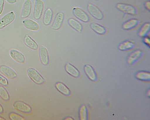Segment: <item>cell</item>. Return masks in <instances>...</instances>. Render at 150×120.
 I'll return each instance as SVG.
<instances>
[{"label": "cell", "instance_id": "6da1fadb", "mask_svg": "<svg viewBox=\"0 0 150 120\" xmlns=\"http://www.w3.org/2000/svg\"><path fill=\"white\" fill-rule=\"evenodd\" d=\"M27 73L30 78L36 84L42 85V84H43L45 82V80L44 78L39 73V72L35 69L28 68Z\"/></svg>", "mask_w": 150, "mask_h": 120}, {"label": "cell", "instance_id": "7a4b0ae2", "mask_svg": "<svg viewBox=\"0 0 150 120\" xmlns=\"http://www.w3.org/2000/svg\"><path fill=\"white\" fill-rule=\"evenodd\" d=\"M116 7L119 10L124 12L125 13L132 15H136L137 13V10L136 9V8L129 4L118 3L117 4Z\"/></svg>", "mask_w": 150, "mask_h": 120}, {"label": "cell", "instance_id": "3957f363", "mask_svg": "<svg viewBox=\"0 0 150 120\" xmlns=\"http://www.w3.org/2000/svg\"><path fill=\"white\" fill-rule=\"evenodd\" d=\"M13 107L16 110L22 113L30 114L32 112V109L30 106L21 101H16V102H15Z\"/></svg>", "mask_w": 150, "mask_h": 120}, {"label": "cell", "instance_id": "277c9868", "mask_svg": "<svg viewBox=\"0 0 150 120\" xmlns=\"http://www.w3.org/2000/svg\"><path fill=\"white\" fill-rule=\"evenodd\" d=\"M88 10L89 13L95 19L97 20H102L103 18V14L102 11L97 6L93 4H89L88 6Z\"/></svg>", "mask_w": 150, "mask_h": 120}, {"label": "cell", "instance_id": "5b68a950", "mask_svg": "<svg viewBox=\"0 0 150 120\" xmlns=\"http://www.w3.org/2000/svg\"><path fill=\"white\" fill-rule=\"evenodd\" d=\"M73 13L75 17L84 22H88L90 21V18L88 15L79 7L73 8Z\"/></svg>", "mask_w": 150, "mask_h": 120}, {"label": "cell", "instance_id": "8992f818", "mask_svg": "<svg viewBox=\"0 0 150 120\" xmlns=\"http://www.w3.org/2000/svg\"><path fill=\"white\" fill-rule=\"evenodd\" d=\"M15 19V14L14 12L11 11L0 19V29H2L8 25Z\"/></svg>", "mask_w": 150, "mask_h": 120}, {"label": "cell", "instance_id": "52a82bcc", "mask_svg": "<svg viewBox=\"0 0 150 120\" xmlns=\"http://www.w3.org/2000/svg\"><path fill=\"white\" fill-rule=\"evenodd\" d=\"M44 8V3L42 0H35L34 12V18L35 19L39 20L42 15Z\"/></svg>", "mask_w": 150, "mask_h": 120}, {"label": "cell", "instance_id": "ba28073f", "mask_svg": "<svg viewBox=\"0 0 150 120\" xmlns=\"http://www.w3.org/2000/svg\"><path fill=\"white\" fill-rule=\"evenodd\" d=\"M0 71H1V73L6 77L11 79H15L17 77V74L16 73V71L7 66H2L0 67Z\"/></svg>", "mask_w": 150, "mask_h": 120}, {"label": "cell", "instance_id": "9c48e42d", "mask_svg": "<svg viewBox=\"0 0 150 120\" xmlns=\"http://www.w3.org/2000/svg\"><path fill=\"white\" fill-rule=\"evenodd\" d=\"M10 55L12 59L19 63L23 64L25 63V58L24 55L17 50H11L10 51Z\"/></svg>", "mask_w": 150, "mask_h": 120}, {"label": "cell", "instance_id": "30bf717a", "mask_svg": "<svg viewBox=\"0 0 150 120\" xmlns=\"http://www.w3.org/2000/svg\"><path fill=\"white\" fill-rule=\"evenodd\" d=\"M64 18V15L62 12H59V13H58L55 18L54 21L52 25V28L54 30H59L62 25V22H63Z\"/></svg>", "mask_w": 150, "mask_h": 120}, {"label": "cell", "instance_id": "8fae6325", "mask_svg": "<svg viewBox=\"0 0 150 120\" xmlns=\"http://www.w3.org/2000/svg\"><path fill=\"white\" fill-rule=\"evenodd\" d=\"M39 56L42 63L44 66H47L49 64V54L46 48L44 46H41L39 49Z\"/></svg>", "mask_w": 150, "mask_h": 120}, {"label": "cell", "instance_id": "7c38bea8", "mask_svg": "<svg viewBox=\"0 0 150 120\" xmlns=\"http://www.w3.org/2000/svg\"><path fill=\"white\" fill-rule=\"evenodd\" d=\"M32 8V3L31 0H27V1L24 3L22 10V17L23 18H26L30 15L31 11Z\"/></svg>", "mask_w": 150, "mask_h": 120}, {"label": "cell", "instance_id": "4fadbf2b", "mask_svg": "<svg viewBox=\"0 0 150 120\" xmlns=\"http://www.w3.org/2000/svg\"><path fill=\"white\" fill-rule=\"evenodd\" d=\"M22 23L23 26L30 30L35 31L39 29V26L38 25V23L34 20L30 19H26L24 20L22 22Z\"/></svg>", "mask_w": 150, "mask_h": 120}, {"label": "cell", "instance_id": "5bb4252c", "mask_svg": "<svg viewBox=\"0 0 150 120\" xmlns=\"http://www.w3.org/2000/svg\"><path fill=\"white\" fill-rule=\"evenodd\" d=\"M84 71L91 80L96 81L97 80V75L92 66L90 65H85L84 66Z\"/></svg>", "mask_w": 150, "mask_h": 120}, {"label": "cell", "instance_id": "9a60e30c", "mask_svg": "<svg viewBox=\"0 0 150 120\" xmlns=\"http://www.w3.org/2000/svg\"><path fill=\"white\" fill-rule=\"evenodd\" d=\"M65 70L67 72V73H69L71 76H72L73 77L79 78L80 76L79 71L74 66H73V65H71L70 63H67L66 64Z\"/></svg>", "mask_w": 150, "mask_h": 120}, {"label": "cell", "instance_id": "2e32d148", "mask_svg": "<svg viewBox=\"0 0 150 120\" xmlns=\"http://www.w3.org/2000/svg\"><path fill=\"white\" fill-rule=\"evenodd\" d=\"M142 52L140 50H136L132 52L128 57L127 63L129 64H133L141 56Z\"/></svg>", "mask_w": 150, "mask_h": 120}, {"label": "cell", "instance_id": "e0dca14e", "mask_svg": "<svg viewBox=\"0 0 150 120\" xmlns=\"http://www.w3.org/2000/svg\"><path fill=\"white\" fill-rule=\"evenodd\" d=\"M52 15H53L52 10L50 8H47L45 11L44 16H43V24H45V25H49L52 21Z\"/></svg>", "mask_w": 150, "mask_h": 120}, {"label": "cell", "instance_id": "ac0fdd59", "mask_svg": "<svg viewBox=\"0 0 150 120\" xmlns=\"http://www.w3.org/2000/svg\"><path fill=\"white\" fill-rule=\"evenodd\" d=\"M55 88L57 90L66 96H69L71 94L70 90L64 85V83L61 82H57L55 83Z\"/></svg>", "mask_w": 150, "mask_h": 120}, {"label": "cell", "instance_id": "d6986e66", "mask_svg": "<svg viewBox=\"0 0 150 120\" xmlns=\"http://www.w3.org/2000/svg\"><path fill=\"white\" fill-rule=\"evenodd\" d=\"M90 27L94 32L98 34L102 35L105 34L106 32V30L105 27L96 23H91L90 24Z\"/></svg>", "mask_w": 150, "mask_h": 120}, {"label": "cell", "instance_id": "ffe728a7", "mask_svg": "<svg viewBox=\"0 0 150 120\" xmlns=\"http://www.w3.org/2000/svg\"><path fill=\"white\" fill-rule=\"evenodd\" d=\"M68 23L69 24V25L71 28H73L74 30L77 31L79 32L82 31V25L76 20H75L73 18H70V19H69Z\"/></svg>", "mask_w": 150, "mask_h": 120}, {"label": "cell", "instance_id": "44dd1931", "mask_svg": "<svg viewBox=\"0 0 150 120\" xmlns=\"http://www.w3.org/2000/svg\"><path fill=\"white\" fill-rule=\"evenodd\" d=\"M24 42L27 46L31 48L32 49L37 50L38 49V45H37L36 42L28 35L25 36V37L24 39Z\"/></svg>", "mask_w": 150, "mask_h": 120}, {"label": "cell", "instance_id": "7402d4cb", "mask_svg": "<svg viewBox=\"0 0 150 120\" xmlns=\"http://www.w3.org/2000/svg\"><path fill=\"white\" fill-rule=\"evenodd\" d=\"M139 23V20L137 19H131L126 22L124 23L122 25V28L124 30H130L134 27H135Z\"/></svg>", "mask_w": 150, "mask_h": 120}, {"label": "cell", "instance_id": "603a6c76", "mask_svg": "<svg viewBox=\"0 0 150 120\" xmlns=\"http://www.w3.org/2000/svg\"><path fill=\"white\" fill-rule=\"evenodd\" d=\"M134 46V44H133V43L129 42V41H126V42H124L121 43L119 45L118 48L120 51H128V50H130V49H133Z\"/></svg>", "mask_w": 150, "mask_h": 120}, {"label": "cell", "instance_id": "cb8c5ba5", "mask_svg": "<svg viewBox=\"0 0 150 120\" xmlns=\"http://www.w3.org/2000/svg\"><path fill=\"white\" fill-rule=\"evenodd\" d=\"M136 78L141 80L149 81L150 80V73L146 71H139L136 74Z\"/></svg>", "mask_w": 150, "mask_h": 120}, {"label": "cell", "instance_id": "d4e9b609", "mask_svg": "<svg viewBox=\"0 0 150 120\" xmlns=\"http://www.w3.org/2000/svg\"><path fill=\"white\" fill-rule=\"evenodd\" d=\"M0 97L6 102H8L10 99V96L7 91L2 86H0Z\"/></svg>", "mask_w": 150, "mask_h": 120}, {"label": "cell", "instance_id": "484cf974", "mask_svg": "<svg viewBox=\"0 0 150 120\" xmlns=\"http://www.w3.org/2000/svg\"><path fill=\"white\" fill-rule=\"evenodd\" d=\"M88 112H87V108L85 105H82L79 110V118L81 120H86L87 119V115Z\"/></svg>", "mask_w": 150, "mask_h": 120}, {"label": "cell", "instance_id": "4316f807", "mask_svg": "<svg viewBox=\"0 0 150 120\" xmlns=\"http://www.w3.org/2000/svg\"><path fill=\"white\" fill-rule=\"evenodd\" d=\"M149 27H150L149 23H146L144 24L139 32V35L140 37H144V36L146 35V34H147L148 31L149 30Z\"/></svg>", "mask_w": 150, "mask_h": 120}, {"label": "cell", "instance_id": "83f0119b", "mask_svg": "<svg viewBox=\"0 0 150 120\" xmlns=\"http://www.w3.org/2000/svg\"><path fill=\"white\" fill-rule=\"evenodd\" d=\"M9 118L11 120H24L25 119L24 118L13 112H11L9 114Z\"/></svg>", "mask_w": 150, "mask_h": 120}, {"label": "cell", "instance_id": "f1b7e54d", "mask_svg": "<svg viewBox=\"0 0 150 120\" xmlns=\"http://www.w3.org/2000/svg\"><path fill=\"white\" fill-rule=\"evenodd\" d=\"M0 84H1V85H3L4 86H6V87L8 86L7 80L5 78L3 77L1 75H0Z\"/></svg>", "mask_w": 150, "mask_h": 120}, {"label": "cell", "instance_id": "f546056e", "mask_svg": "<svg viewBox=\"0 0 150 120\" xmlns=\"http://www.w3.org/2000/svg\"><path fill=\"white\" fill-rule=\"evenodd\" d=\"M4 0H0V15L2 13L3 8H4Z\"/></svg>", "mask_w": 150, "mask_h": 120}, {"label": "cell", "instance_id": "4dcf8cb0", "mask_svg": "<svg viewBox=\"0 0 150 120\" xmlns=\"http://www.w3.org/2000/svg\"><path fill=\"white\" fill-rule=\"evenodd\" d=\"M144 42H145V43H146L147 45H148V46H149V44H150V40H149V39H148V37H145V39H144Z\"/></svg>", "mask_w": 150, "mask_h": 120}, {"label": "cell", "instance_id": "1f68e13d", "mask_svg": "<svg viewBox=\"0 0 150 120\" xmlns=\"http://www.w3.org/2000/svg\"><path fill=\"white\" fill-rule=\"evenodd\" d=\"M145 7H146L148 10H149V9H150V2H149V1H146V2L145 3Z\"/></svg>", "mask_w": 150, "mask_h": 120}, {"label": "cell", "instance_id": "d6a6232c", "mask_svg": "<svg viewBox=\"0 0 150 120\" xmlns=\"http://www.w3.org/2000/svg\"><path fill=\"white\" fill-rule=\"evenodd\" d=\"M6 1L10 4H15L16 3V0H6Z\"/></svg>", "mask_w": 150, "mask_h": 120}, {"label": "cell", "instance_id": "836d02e7", "mask_svg": "<svg viewBox=\"0 0 150 120\" xmlns=\"http://www.w3.org/2000/svg\"><path fill=\"white\" fill-rule=\"evenodd\" d=\"M3 112H4L3 107V106H2L1 104H0V114H3Z\"/></svg>", "mask_w": 150, "mask_h": 120}, {"label": "cell", "instance_id": "e575fe53", "mask_svg": "<svg viewBox=\"0 0 150 120\" xmlns=\"http://www.w3.org/2000/svg\"><path fill=\"white\" fill-rule=\"evenodd\" d=\"M64 119H70V120H73L74 119L73 118H71V117H67V118H66Z\"/></svg>", "mask_w": 150, "mask_h": 120}, {"label": "cell", "instance_id": "d590c367", "mask_svg": "<svg viewBox=\"0 0 150 120\" xmlns=\"http://www.w3.org/2000/svg\"><path fill=\"white\" fill-rule=\"evenodd\" d=\"M149 92H150V90H149H149L147 91V94H146V95L148 96V97L149 96Z\"/></svg>", "mask_w": 150, "mask_h": 120}, {"label": "cell", "instance_id": "8d00e7d4", "mask_svg": "<svg viewBox=\"0 0 150 120\" xmlns=\"http://www.w3.org/2000/svg\"><path fill=\"white\" fill-rule=\"evenodd\" d=\"M0 120H4V118H3L0 116Z\"/></svg>", "mask_w": 150, "mask_h": 120}]
</instances>
